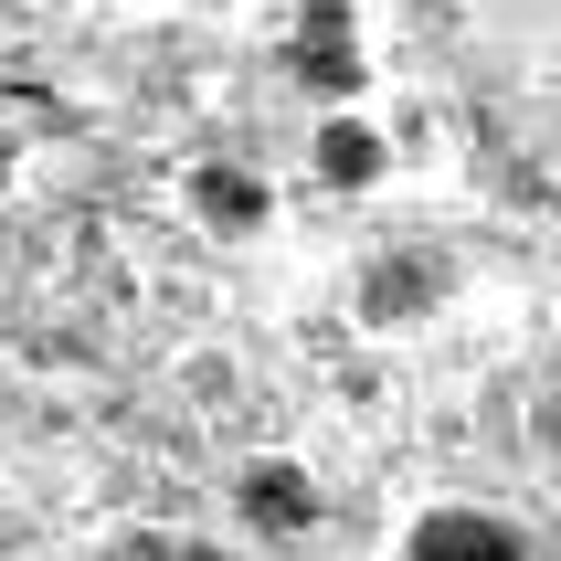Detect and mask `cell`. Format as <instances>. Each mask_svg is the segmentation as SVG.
Masks as SVG:
<instances>
[{
    "mask_svg": "<svg viewBox=\"0 0 561 561\" xmlns=\"http://www.w3.org/2000/svg\"><path fill=\"white\" fill-rule=\"evenodd\" d=\"M191 213L213 222V233H265V222H276V191L254 181L244 159H202V170H191Z\"/></svg>",
    "mask_w": 561,
    "mask_h": 561,
    "instance_id": "5",
    "label": "cell"
},
{
    "mask_svg": "<svg viewBox=\"0 0 561 561\" xmlns=\"http://www.w3.org/2000/svg\"><path fill=\"white\" fill-rule=\"evenodd\" d=\"M308 170L329 191H371V181H392V138H381L371 117H350V106H340V117L308 127Z\"/></svg>",
    "mask_w": 561,
    "mask_h": 561,
    "instance_id": "4",
    "label": "cell"
},
{
    "mask_svg": "<svg viewBox=\"0 0 561 561\" xmlns=\"http://www.w3.org/2000/svg\"><path fill=\"white\" fill-rule=\"evenodd\" d=\"M413 32L456 95H467L477 138L540 181L551 170V75H561V0H413Z\"/></svg>",
    "mask_w": 561,
    "mask_h": 561,
    "instance_id": "1",
    "label": "cell"
},
{
    "mask_svg": "<svg viewBox=\"0 0 561 561\" xmlns=\"http://www.w3.org/2000/svg\"><path fill=\"white\" fill-rule=\"evenodd\" d=\"M435 286H445V265H424V254H381L371 276H360V318H371V329H413V318L435 308Z\"/></svg>",
    "mask_w": 561,
    "mask_h": 561,
    "instance_id": "6",
    "label": "cell"
},
{
    "mask_svg": "<svg viewBox=\"0 0 561 561\" xmlns=\"http://www.w3.org/2000/svg\"><path fill=\"white\" fill-rule=\"evenodd\" d=\"M127 561H222L213 540H181V530H149V540H127Z\"/></svg>",
    "mask_w": 561,
    "mask_h": 561,
    "instance_id": "7",
    "label": "cell"
},
{
    "mask_svg": "<svg viewBox=\"0 0 561 561\" xmlns=\"http://www.w3.org/2000/svg\"><path fill=\"white\" fill-rule=\"evenodd\" d=\"M0 181H11V106H0Z\"/></svg>",
    "mask_w": 561,
    "mask_h": 561,
    "instance_id": "8",
    "label": "cell"
},
{
    "mask_svg": "<svg viewBox=\"0 0 561 561\" xmlns=\"http://www.w3.org/2000/svg\"><path fill=\"white\" fill-rule=\"evenodd\" d=\"M233 519H244L254 540H308L318 530V477L297 467V456H254V467L233 477Z\"/></svg>",
    "mask_w": 561,
    "mask_h": 561,
    "instance_id": "3",
    "label": "cell"
},
{
    "mask_svg": "<svg viewBox=\"0 0 561 561\" xmlns=\"http://www.w3.org/2000/svg\"><path fill=\"white\" fill-rule=\"evenodd\" d=\"M403 561H530V540L508 530L499 508H477V499H435L403 530Z\"/></svg>",
    "mask_w": 561,
    "mask_h": 561,
    "instance_id": "2",
    "label": "cell"
}]
</instances>
